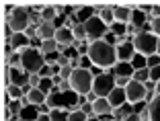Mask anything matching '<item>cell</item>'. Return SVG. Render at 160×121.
<instances>
[{"instance_id": "6da1fadb", "label": "cell", "mask_w": 160, "mask_h": 121, "mask_svg": "<svg viewBox=\"0 0 160 121\" xmlns=\"http://www.w3.org/2000/svg\"><path fill=\"white\" fill-rule=\"evenodd\" d=\"M88 43V41H86ZM88 62L94 68H109V66L117 64V53H115V45L107 43L105 39H97V41L88 43Z\"/></svg>"}, {"instance_id": "7a4b0ae2", "label": "cell", "mask_w": 160, "mask_h": 121, "mask_svg": "<svg viewBox=\"0 0 160 121\" xmlns=\"http://www.w3.org/2000/svg\"><path fill=\"white\" fill-rule=\"evenodd\" d=\"M92 72H90V68H78V70L72 72L70 76V90L72 93H76L78 97H84L86 93H90L92 90Z\"/></svg>"}, {"instance_id": "3957f363", "label": "cell", "mask_w": 160, "mask_h": 121, "mask_svg": "<svg viewBox=\"0 0 160 121\" xmlns=\"http://www.w3.org/2000/svg\"><path fill=\"white\" fill-rule=\"evenodd\" d=\"M29 17H31L29 6H14L6 14V27L12 33H25L29 29Z\"/></svg>"}, {"instance_id": "277c9868", "label": "cell", "mask_w": 160, "mask_h": 121, "mask_svg": "<svg viewBox=\"0 0 160 121\" xmlns=\"http://www.w3.org/2000/svg\"><path fill=\"white\" fill-rule=\"evenodd\" d=\"M132 45H133V49H136V53H140V56H144V58L154 56L156 45H158V37L150 31H142L132 39Z\"/></svg>"}, {"instance_id": "5b68a950", "label": "cell", "mask_w": 160, "mask_h": 121, "mask_svg": "<svg viewBox=\"0 0 160 121\" xmlns=\"http://www.w3.org/2000/svg\"><path fill=\"white\" fill-rule=\"evenodd\" d=\"M43 66H45V58L41 56L39 47H37V49L31 47L29 53L21 56V72H27L29 76H31V74H39Z\"/></svg>"}, {"instance_id": "8992f818", "label": "cell", "mask_w": 160, "mask_h": 121, "mask_svg": "<svg viewBox=\"0 0 160 121\" xmlns=\"http://www.w3.org/2000/svg\"><path fill=\"white\" fill-rule=\"evenodd\" d=\"M113 76L115 74H103V72H101L99 76H94V78H92V93L97 94L99 98H107L109 93L115 88Z\"/></svg>"}, {"instance_id": "52a82bcc", "label": "cell", "mask_w": 160, "mask_h": 121, "mask_svg": "<svg viewBox=\"0 0 160 121\" xmlns=\"http://www.w3.org/2000/svg\"><path fill=\"white\" fill-rule=\"evenodd\" d=\"M84 25V31H86V41H97V39H101V37H105V33H107V27L103 25V21L99 19V17H90L86 23H82Z\"/></svg>"}, {"instance_id": "ba28073f", "label": "cell", "mask_w": 160, "mask_h": 121, "mask_svg": "<svg viewBox=\"0 0 160 121\" xmlns=\"http://www.w3.org/2000/svg\"><path fill=\"white\" fill-rule=\"evenodd\" d=\"M146 86L142 82H136V80H129L125 86V98L129 105H138V103H144V98H146Z\"/></svg>"}, {"instance_id": "9c48e42d", "label": "cell", "mask_w": 160, "mask_h": 121, "mask_svg": "<svg viewBox=\"0 0 160 121\" xmlns=\"http://www.w3.org/2000/svg\"><path fill=\"white\" fill-rule=\"evenodd\" d=\"M115 53H117V64H132L136 58V49L132 43L125 45H115Z\"/></svg>"}, {"instance_id": "30bf717a", "label": "cell", "mask_w": 160, "mask_h": 121, "mask_svg": "<svg viewBox=\"0 0 160 121\" xmlns=\"http://www.w3.org/2000/svg\"><path fill=\"white\" fill-rule=\"evenodd\" d=\"M113 17H115V21H117V23L125 25V27L133 23V10H132V8H127L125 4L113 6Z\"/></svg>"}, {"instance_id": "8fae6325", "label": "cell", "mask_w": 160, "mask_h": 121, "mask_svg": "<svg viewBox=\"0 0 160 121\" xmlns=\"http://www.w3.org/2000/svg\"><path fill=\"white\" fill-rule=\"evenodd\" d=\"M107 101H109V105H111L113 109H119L121 105H125V103H127V98H125V88H121V86H115V88L109 93Z\"/></svg>"}, {"instance_id": "7c38bea8", "label": "cell", "mask_w": 160, "mask_h": 121, "mask_svg": "<svg viewBox=\"0 0 160 121\" xmlns=\"http://www.w3.org/2000/svg\"><path fill=\"white\" fill-rule=\"evenodd\" d=\"M92 111H94L97 117H107V115L113 113V107L109 105L107 98H97V101L92 103Z\"/></svg>"}, {"instance_id": "4fadbf2b", "label": "cell", "mask_w": 160, "mask_h": 121, "mask_svg": "<svg viewBox=\"0 0 160 121\" xmlns=\"http://www.w3.org/2000/svg\"><path fill=\"white\" fill-rule=\"evenodd\" d=\"M56 25L53 23H43L41 27L37 29V39L39 41H45V39H53V35H56Z\"/></svg>"}, {"instance_id": "5bb4252c", "label": "cell", "mask_w": 160, "mask_h": 121, "mask_svg": "<svg viewBox=\"0 0 160 121\" xmlns=\"http://www.w3.org/2000/svg\"><path fill=\"white\" fill-rule=\"evenodd\" d=\"M132 113H136V111H133V107L125 103V105H121L119 109H113V113H111V117H115L117 121H125L127 117L132 115Z\"/></svg>"}, {"instance_id": "9a60e30c", "label": "cell", "mask_w": 160, "mask_h": 121, "mask_svg": "<svg viewBox=\"0 0 160 121\" xmlns=\"http://www.w3.org/2000/svg\"><path fill=\"white\" fill-rule=\"evenodd\" d=\"M27 98L31 105H35V107H39V105H45V94L41 93L39 88H31L27 93Z\"/></svg>"}, {"instance_id": "2e32d148", "label": "cell", "mask_w": 160, "mask_h": 121, "mask_svg": "<svg viewBox=\"0 0 160 121\" xmlns=\"http://www.w3.org/2000/svg\"><path fill=\"white\" fill-rule=\"evenodd\" d=\"M148 107H150V121H160V94H154Z\"/></svg>"}, {"instance_id": "e0dca14e", "label": "cell", "mask_w": 160, "mask_h": 121, "mask_svg": "<svg viewBox=\"0 0 160 121\" xmlns=\"http://www.w3.org/2000/svg\"><path fill=\"white\" fill-rule=\"evenodd\" d=\"M99 19L103 21V25H105L107 29H111V25H113V21H115V17H113V8L105 4V8L99 13Z\"/></svg>"}, {"instance_id": "ac0fdd59", "label": "cell", "mask_w": 160, "mask_h": 121, "mask_svg": "<svg viewBox=\"0 0 160 121\" xmlns=\"http://www.w3.org/2000/svg\"><path fill=\"white\" fill-rule=\"evenodd\" d=\"M39 51H41V56H49V53H56L58 51V43L56 39H45V41H41V45H39Z\"/></svg>"}, {"instance_id": "d6986e66", "label": "cell", "mask_w": 160, "mask_h": 121, "mask_svg": "<svg viewBox=\"0 0 160 121\" xmlns=\"http://www.w3.org/2000/svg\"><path fill=\"white\" fill-rule=\"evenodd\" d=\"M132 80H136V82H148L150 80V70H148L146 66L144 68H133V74H132Z\"/></svg>"}, {"instance_id": "ffe728a7", "label": "cell", "mask_w": 160, "mask_h": 121, "mask_svg": "<svg viewBox=\"0 0 160 121\" xmlns=\"http://www.w3.org/2000/svg\"><path fill=\"white\" fill-rule=\"evenodd\" d=\"M8 97H10V101H19L21 97H25V93H23V86H21V84H14V82H10V86H8Z\"/></svg>"}, {"instance_id": "44dd1931", "label": "cell", "mask_w": 160, "mask_h": 121, "mask_svg": "<svg viewBox=\"0 0 160 121\" xmlns=\"http://www.w3.org/2000/svg\"><path fill=\"white\" fill-rule=\"evenodd\" d=\"M113 68H115V74H119V76H127V78H132V74H133L132 64H115Z\"/></svg>"}, {"instance_id": "7402d4cb", "label": "cell", "mask_w": 160, "mask_h": 121, "mask_svg": "<svg viewBox=\"0 0 160 121\" xmlns=\"http://www.w3.org/2000/svg\"><path fill=\"white\" fill-rule=\"evenodd\" d=\"M60 98H62V93L56 90V93H52V94H47V97H45V105L49 109H56V107H60Z\"/></svg>"}, {"instance_id": "603a6c76", "label": "cell", "mask_w": 160, "mask_h": 121, "mask_svg": "<svg viewBox=\"0 0 160 121\" xmlns=\"http://www.w3.org/2000/svg\"><path fill=\"white\" fill-rule=\"evenodd\" d=\"M45 23L43 21V17H41V13H35V10H31V17H29V27H33L35 31H37L41 25Z\"/></svg>"}, {"instance_id": "cb8c5ba5", "label": "cell", "mask_w": 160, "mask_h": 121, "mask_svg": "<svg viewBox=\"0 0 160 121\" xmlns=\"http://www.w3.org/2000/svg\"><path fill=\"white\" fill-rule=\"evenodd\" d=\"M25 35L23 33H12V37L8 39V45H12V49H17V47H21V45H27V43H25Z\"/></svg>"}, {"instance_id": "d4e9b609", "label": "cell", "mask_w": 160, "mask_h": 121, "mask_svg": "<svg viewBox=\"0 0 160 121\" xmlns=\"http://www.w3.org/2000/svg\"><path fill=\"white\" fill-rule=\"evenodd\" d=\"M72 37H74L76 41H86V31H84V25L82 23H78L72 29Z\"/></svg>"}, {"instance_id": "484cf974", "label": "cell", "mask_w": 160, "mask_h": 121, "mask_svg": "<svg viewBox=\"0 0 160 121\" xmlns=\"http://www.w3.org/2000/svg\"><path fill=\"white\" fill-rule=\"evenodd\" d=\"M41 17H43V21H45V23H56V19H58V14H56V10H53L52 4L45 6V10L41 13Z\"/></svg>"}, {"instance_id": "4316f807", "label": "cell", "mask_w": 160, "mask_h": 121, "mask_svg": "<svg viewBox=\"0 0 160 121\" xmlns=\"http://www.w3.org/2000/svg\"><path fill=\"white\" fill-rule=\"evenodd\" d=\"M49 119L52 121H68V115L64 111H62V109H52V111H49Z\"/></svg>"}, {"instance_id": "83f0119b", "label": "cell", "mask_w": 160, "mask_h": 121, "mask_svg": "<svg viewBox=\"0 0 160 121\" xmlns=\"http://www.w3.org/2000/svg\"><path fill=\"white\" fill-rule=\"evenodd\" d=\"M23 105H21V101H10V105H8V111L12 113L14 117H21V113H23Z\"/></svg>"}, {"instance_id": "f1b7e54d", "label": "cell", "mask_w": 160, "mask_h": 121, "mask_svg": "<svg viewBox=\"0 0 160 121\" xmlns=\"http://www.w3.org/2000/svg\"><path fill=\"white\" fill-rule=\"evenodd\" d=\"M144 31V27H142V25H138V23H132V25H127V35H129V37H136L138 33H142Z\"/></svg>"}, {"instance_id": "f546056e", "label": "cell", "mask_w": 160, "mask_h": 121, "mask_svg": "<svg viewBox=\"0 0 160 121\" xmlns=\"http://www.w3.org/2000/svg\"><path fill=\"white\" fill-rule=\"evenodd\" d=\"M88 117L84 115L82 111H72V113H68V121H86Z\"/></svg>"}, {"instance_id": "4dcf8cb0", "label": "cell", "mask_w": 160, "mask_h": 121, "mask_svg": "<svg viewBox=\"0 0 160 121\" xmlns=\"http://www.w3.org/2000/svg\"><path fill=\"white\" fill-rule=\"evenodd\" d=\"M156 66H160V58L156 56V53H154V56H148L146 58V68L152 70V68H156Z\"/></svg>"}, {"instance_id": "1f68e13d", "label": "cell", "mask_w": 160, "mask_h": 121, "mask_svg": "<svg viewBox=\"0 0 160 121\" xmlns=\"http://www.w3.org/2000/svg\"><path fill=\"white\" fill-rule=\"evenodd\" d=\"M72 68L70 66H64V68H60V70H58V76H60L62 80H70V76H72Z\"/></svg>"}, {"instance_id": "d6a6232c", "label": "cell", "mask_w": 160, "mask_h": 121, "mask_svg": "<svg viewBox=\"0 0 160 121\" xmlns=\"http://www.w3.org/2000/svg\"><path fill=\"white\" fill-rule=\"evenodd\" d=\"M129 80H132V78H127V76H119V74H115V76H113V82H115V86H121V88H125Z\"/></svg>"}, {"instance_id": "836d02e7", "label": "cell", "mask_w": 160, "mask_h": 121, "mask_svg": "<svg viewBox=\"0 0 160 121\" xmlns=\"http://www.w3.org/2000/svg\"><path fill=\"white\" fill-rule=\"evenodd\" d=\"M68 66H70L72 70H78V68H82V58H80V56H72L70 62H68Z\"/></svg>"}, {"instance_id": "e575fe53", "label": "cell", "mask_w": 160, "mask_h": 121, "mask_svg": "<svg viewBox=\"0 0 160 121\" xmlns=\"http://www.w3.org/2000/svg\"><path fill=\"white\" fill-rule=\"evenodd\" d=\"M39 76H41V78H53V76H56V72H53L52 66H43L41 72H39Z\"/></svg>"}, {"instance_id": "d590c367", "label": "cell", "mask_w": 160, "mask_h": 121, "mask_svg": "<svg viewBox=\"0 0 160 121\" xmlns=\"http://www.w3.org/2000/svg\"><path fill=\"white\" fill-rule=\"evenodd\" d=\"M41 76L39 74H31L29 76V86H31V88H39V84H41Z\"/></svg>"}, {"instance_id": "8d00e7d4", "label": "cell", "mask_w": 160, "mask_h": 121, "mask_svg": "<svg viewBox=\"0 0 160 121\" xmlns=\"http://www.w3.org/2000/svg\"><path fill=\"white\" fill-rule=\"evenodd\" d=\"M133 37H129L127 33H121V35H117V39H115V45H125V43H132Z\"/></svg>"}, {"instance_id": "74e56055", "label": "cell", "mask_w": 160, "mask_h": 121, "mask_svg": "<svg viewBox=\"0 0 160 121\" xmlns=\"http://www.w3.org/2000/svg\"><path fill=\"white\" fill-rule=\"evenodd\" d=\"M80 111L84 113L86 117H88V115H94V111H92V103H84V101H82V103H80Z\"/></svg>"}, {"instance_id": "f35d334b", "label": "cell", "mask_w": 160, "mask_h": 121, "mask_svg": "<svg viewBox=\"0 0 160 121\" xmlns=\"http://www.w3.org/2000/svg\"><path fill=\"white\" fill-rule=\"evenodd\" d=\"M138 115H140L142 121H150V107H148L146 103H144V109H140V111H138Z\"/></svg>"}, {"instance_id": "ab89813d", "label": "cell", "mask_w": 160, "mask_h": 121, "mask_svg": "<svg viewBox=\"0 0 160 121\" xmlns=\"http://www.w3.org/2000/svg\"><path fill=\"white\" fill-rule=\"evenodd\" d=\"M150 80H152V82H156V84L160 82V66H156V68H152V70H150Z\"/></svg>"}, {"instance_id": "60d3db41", "label": "cell", "mask_w": 160, "mask_h": 121, "mask_svg": "<svg viewBox=\"0 0 160 121\" xmlns=\"http://www.w3.org/2000/svg\"><path fill=\"white\" fill-rule=\"evenodd\" d=\"M150 33H154L156 37H160V19H154L150 25Z\"/></svg>"}, {"instance_id": "b9f144b4", "label": "cell", "mask_w": 160, "mask_h": 121, "mask_svg": "<svg viewBox=\"0 0 160 121\" xmlns=\"http://www.w3.org/2000/svg\"><path fill=\"white\" fill-rule=\"evenodd\" d=\"M97 98H99V97H97V94H94L92 90H90V93H86L84 97H80V103H82V101H84V103H94Z\"/></svg>"}, {"instance_id": "7bdbcfd3", "label": "cell", "mask_w": 160, "mask_h": 121, "mask_svg": "<svg viewBox=\"0 0 160 121\" xmlns=\"http://www.w3.org/2000/svg\"><path fill=\"white\" fill-rule=\"evenodd\" d=\"M68 62H70V58L64 56V53H60V56H58V68H64V66H68Z\"/></svg>"}, {"instance_id": "ee69618b", "label": "cell", "mask_w": 160, "mask_h": 121, "mask_svg": "<svg viewBox=\"0 0 160 121\" xmlns=\"http://www.w3.org/2000/svg\"><path fill=\"white\" fill-rule=\"evenodd\" d=\"M52 6H53V10H56L58 17H66V14H64V13H66V6H64V4H52Z\"/></svg>"}, {"instance_id": "f6af8a7d", "label": "cell", "mask_w": 160, "mask_h": 121, "mask_svg": "<svg viewBox=\"0 0 160 121\" xmlns=\"http://www.w3.org/2000/svg\"><path fill=\"white\" fill-rule=\"evenodd\" d=\"M58 90H60V93H66V90H70V82H68V80H62V82L58 84Z\"/></svg>"}, {"instance_id": "bcb514c9", "label": "cell", "mask_w": 160, "mask_h": 121, "mask_svg": "<svg viewBox=\"0 0 160 121\" xmlns=\"http://www.w3.org/2000/svg\"><path fill=\"white\" fill-rule=\"evenodd\" d=\"M33 121H52V119H49V113H37Z\"/></svg>"}, {"instance_id": "7dc6e473", "label": "cell", "mask_w": 160, "mask_h": 121, "mask_svg": "<svg viewBox=\"0 0 160 121\" xmlns=\"http://www.w3.org/2000/svg\"><path fill=\"white\" fill-rule=\"evenodd\" d=\"M125 121H142V119H140V115H138V113H132V115L127 117Z\"/></svg>"}, {"instance_id": "c3c4849f", "label": "cell", "mask_w": 160, "mask_h": 121, "mask_svg": "<svg viewBox=\"0 0 160 121\" xmlns=\"http://www.w3.org/2000/svg\"><path fill=\"white\" fill-rule=\"evenodd\" d=\"M19 101H21V105H23V107H27V105H31V103H29V98H27V94H25V97H21Z\"/></svg>"}, {"instance_id": "681fc988", "label": "cell", "mask_w": 160, "mask_h": 121, "mask_svg": "<svg viewBox=\"0 0 160 121\" xmlns=\"http://www.w3.org/2000/svg\"><path fill=\"white\" fill-rule=\"evenodd\" d=\"M86 121H101V117H97V115H88V119Z\"/></svg>"}, {"instance_id": "f907efd6", "label": "cell", "mask_w": 160, "mask_h": 121, "mask_svg": "<svg viewBox=\"0 0 160 121\" xmlns=\"http://www.w3.org/2000/svg\"><path fill=\"white\" fill-rule=\"evenodd\" d=\"M156 56L160 58V37H158V45H156Z\"/></svg>"}]
</instances>
